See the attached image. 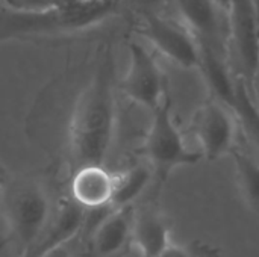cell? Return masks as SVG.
<instances>
[{"label": "cell", "instance_id": "6da1fadb", "mask_svg": "<svg viewBox=\"0 0 259 257\" xmlns=\"http://www.w3.org/2000/svg\"><path fill=\"white\" fill-rule=\"evenodd\" d=\"M117 80L111 48L100 53L79 89L64 103L56 123V150L71 176L90 165H105L117 129Z\"/></svg>", "mask_w": 259, "mask_h": 257}, {"label": "cell", "instance_id": "7a4b0ae2", "mask_svg": "<svg viewBox=\"0 0 259 257\" xmlns=\"http://www.w3.org/2000/svg\"><path fill=\"white\" fill-rule=\"evenodd\" d=\"M118 0H53L41 5L0 2V45L11 41H44L91 30L111 18Z\"/></svg>", "mask_w": 259, "mask_h": 257}, {"label": "cell", "instance_id": "3957f363", "mask_svg": "<svg viewBox=\"0 0 259 257\" xmlns=\"http://www.w3.org/2000/svg\"><path fill=\"white\" fill-rule=\"evenodd\" d=\"M0 206L9 230V241L24 253L47 227L56 200H52L46 182L35 176L5 179L0 191Z\"/></svg>", "mask_w": 259, "mask_h": 257}, {"label": "cell", "instance_id": "277c9868", "mask_svg": "<svg viewBox=\"0 0 259 257\" xmlns=\"http://www.w3.org/2000/svg\"><path fill=\"white\" fill-rule=\"evenodd\" d=\"M141 153L152 170L156 191L165 185L167 179L176 168L194 165L202 161L199 150L188 148L185 136L175 121L170 97H167L164 103L152 112L150 126L146 132Z\"/></svg>", "mask_w": 259, "mask_h": 257}, {"label": "cell", "instance_id": "5b68a950", "mask_svg": "<svg viewBox=\"0 0 259 257\" xmlns=\"http://www.w3.org/2000/svg\"><path fill=\"white\" fill-rule=\"evenodd\" d=\"M117 89L135 105L153 112L168 97L165 76L153 53L138 41L129 42V67Z\"/></svg>", "mask_w": 259, "mask_h": 257}, {"label": "cell", "instance_id": "8992f818", "mask_svg": "<svg viewBox=\"0 0 259 257\" xmlns=\"http://www.w3.org/2000/svg\"><path fill=\"white\" fill-rule=\"evenodd\" d=\"M138 30L158 53L173 64L185 70L200 68V42L182 23L146 12Z\"/></svg>", "mask_w": 259, "mask_h": 257}, {"label": "cell", "instance_id": "52a82bcc", "mask_svg": "<svg viewBox=\"0 0 259 257\" xmlns=\"http://www.w3.org/2000/svg\"><path fill=\"white\" fill-rule=\"evenodd\" d=\"M191 130L200 147L202 159L217 161L231 155L237 147L238 120L234 111L217 98L203 103L197 109Z\"/></svg>", "mask_w": 259, "mask_h": 257}, {"label": "cell", "instance_id": "ba28073f", "mask_svg": "<svg viewBox=\"0 0 259 257\" xmlns=\"http://www.w3.org/2000/svg\"><path fill=\"white\" fill-rule=\"evenodd\" d=\"M226 15L240 79L252 91L259 65V35L252 0H229Z\"/></svg>", "mask_w": 259, "mask_h": 257}, {"label": "cell", "instance_id": "9c48e42d", "mask_svg": "<svg viewBox=\"0 0 259 257\" xmlns=\"http://www.w3.org/2000/svg\"><path fill=\"white\" fill-rule=\"evenodd\" d=\"M88 217L90 212L77 206L64 189L61 197L56 200V206L47 227L20 257H42L58 247L70 244L87 227Z\"/></svg>", "mask_w": 259, "mask_h": 257}, {"label": "cell", "instance_id": "30bf717a", "mask_svg": "<svg viewBox=\"0 0 259 257\" xmlns=\"http://www.w3.org/2000/svg\"><path fill=\"white\" fill-rule=\"evenodd\" d=\"M134 209H118L105 212L94 221L85 254L90 257H123L132 248Z\"/></svg>", "mask_w": 259, "mask_h": 257}, {"label": "cell", "instance_id": "8fae6325", "mask_svg": "<svg viewBox=\"0 0 259 257\" xmlns=\"http://www.w3.org/2000/svg\"><path fill=\"white\" fill-rule=\"evenodd\" d=\"M114 171L105 165H90L76 170L67 183L68 197L87 212L109 211L114 194Z\"/></svg>", "mask_w": 259, "mask_h": 257}, {"label": "cell", "instance_id": "7c38bea8", "mask_svg": "<svg viewBox=\"0 0 259 257\" xmlns=\"http://www.w3.org/2000/svg\"><path fill=\"white\" fill-rule=\"evenodd\" d=\"M170 244V221L164 212L155 203L135 206L132 247L141 257H158Z\"/></svg>", "mask_w": 259, "mask_h": 257}, {"label": "cell", "instance_id": "4fadbf2b", "mask_svg": "<svg viewBox=\"0 0 259 257\" xmlns=\"http://www.w3.org/2000/svg\"><path fill=\"white\" fill-rule=\"evenodd\" d=\"M182 24L199 42L220 47L225 12L215 0H175Z\"/></svg>", "mask_w": 259, "mask_h": 257}, {"label": "cell", "instance_id": "5bb4252c", "mask_svg": "<svg viewBox=\"0 0 259 257\" xmlns=\"http://www.w3.org/2000/svg\"><path fill=\"white\" fill-rule=\"evenodd\" d=\"M114 194L109 211H118L137 206L135 201L143 195L149 183L153 180L152 170L146 164L134 165L127 170L114 173Z\"/></svg>", "mask_w": 259, "mask_h": 257}, {"label": "cell", "instance_id": "9a60e30c", "mask_svg": "<svg viewBox=\"0 0 259 257\" xmlns=\"http://www.w3.org/2000/svg\"><path fill=\"white\" fill-rule=\"evenodd\" d=\"M231 156L235 165L238 191L246 206L259 215V159L238 145L232 150Z\"/></svg>", "mask_w": 259, "mask_h": 257}, {"label": "cell", "instance_id": "2e32d148", "mask_svg": "<svg viewBox=\"0 0 259 257\" xmlns=\"http://www.w3.org/2000/svg\"><path fill=\"white\" fill-rule=\"evenodd\" d=\"M228 106L234 111L238 124L243 126L250 141L259 147V106L252 95L250 88L240 77L237 79L235 91Z\"/></svg>", "mask_w": 259, "mask_h": 257}, {"label": "cell", "instance_id": "e0dca14e", "mask_svg": "<svg viewBox=\"0 0 259 257\" xmlns=\"http://www.w3.org/2000/svg\"><path fill=\"white\" fill-rule=\"evenodd\" d=\"M158 257H222L217 247L203 242L193 241L190 244H170Z\"/></svg>", "mask_w": 259, "mask_h": 257}, {"label": "cell", "instance_id": "ac0fdd59", "mask_svg": "<svg viewBox=\"0 0 259 257\" xmlns=\"http://www.w3.org/2000/svg\"><path fill=\"white\" fill-rule=\"evenodd\" d=\"M70 244L67 245H62V247H58L55 250H52L50 253H47L46 256L42 257H71V251H70Z\"/></svg>", "mask_w": 259, "mask_h": 257}, {"label": "cell", "instance_id": "d6986e66", "mask_svg": "<svg viewBox=\"0 0 259 257\" xmlns=\"http://www.w3.org/2000/svg\"><path fill=\"white\" fill-rule=\"evenodd\" d=\"M252 3H253V14H255V21H256L259 35V0H252Z\"/></svg>", "mask_w": 259, "mask_h": 257}, {"label": "cell", "instance_id": "ffe728a7", "mask_svg": "<svg viewBox=\"0 0 259 257\" xmlns=\"http://www.w3.org/2000/svg\"><path fill=\"white\" fill-rule=\"evenodd\" d=\"M9 242H11V241H9L8 236H0V256L3 254V251H5V248L8 247Z\"/></svg>", "mask_w": 259, "mask_h": 257}, {"label": "cell", "instance_id": "44dd1931", "mask_svg": "<svg viewBox=\"0 0 259 257\" xmlns=\"http://www.w3.org/2000/svg\"><path fill=\"white\" fill-rule=\"evenodd\" d=\"M219 5H220V8L226 12V8H228V3H229V0H215Z\"/></svg>", "mask_w": 259, "mask_h": 257}, {"label": "cell", "instance_id": "7402d4cb", "mask_svg": "<svg viewBox=\"0 0 259 257\" xmlns=\"http://www.w3.org/2000/svg\"><path fill=\"white\" fill-rule=\"evenodd\" d=\"M143 3H146V5H153V3H156L158 0H141Z\"/></svg>", "mask_w": 259, "mask_h": 257}, {"label": "cell", "instance_id": "603a6c76", "mask_svg": "<svg viewBox=\"0 0 259 257\" xmlns=\"http://www.w3.org/2000/svg\"><path fill=\"white\" fill-rule=\"evenodd\" d=\"M3 180H5V179H3V177L0 176V191H2V186H3Z\"/></svg>", "mask_w": 259, "mask_h": 257}, {"label": "cell", "instance_id": "cb8c5ba5", "mask_svg": "<svg viewBox=\"0 0 259 257\" xmlns=\"http://www.w3.org/2000/svg\"><path fill=\"white\" fill-rule=\"evenodd\" d=\"M259 80V65H258V71H256V77H255V82Z\"/></svg>", "mask_w": 259, "mask_h": 257}]
</instances>
